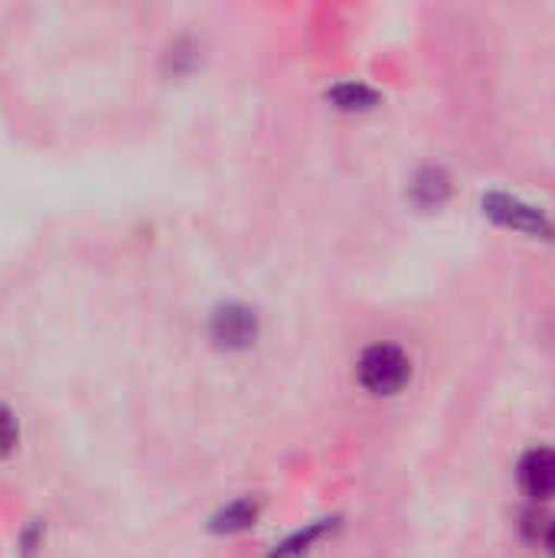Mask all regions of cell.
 <instances>
[{
    "label": "cell",
    "mask_w": 555,
    "mask_h": 558,
    "mask_svg": "<svg viewBox=\"0 0 555 558\" xmlns=\"http://www.w3.org/2000/svg\"><path fill=\"white\" fill-rule=\"evenodd\" d=\"M409 376H412V363L393 343H373V347H366L363 356H360V363H357V379L373 396H396L409 383Z\"/></svg>",
    "instance_id": "1"
},
{
    "label": "cell",
    "mask_w": 555,
    "mask_h": 558,
    "mask_svg": "<svg viewBox=\"0 0 555 558\" xmlns=\"http://www.w3.org/2000/svg\"><path fill=\"white\" fill-rule=\"evenodd\" d=\"M484 213L497 222V226H507V229H517V232H527V235H536V239H550L553 235V222L543 209H536L533 203L520 199V196H510V193H487L484 196Z\"/></svg>",
    "instance_id": "2"
},
{
    "label": "cell",
    "mask_w": 555,
    "mask_h": 558,
    "mask_svg": "<svg viewBox=\"0 0 555 558\" xmlns=\"http://www.w3.org/2000/svg\"><path fill=\"white\" fill-rule=\"evenodd\" d=\"M520 490L530 500H555V448H533L517 468Z\"/></svg>",
    "instance_id": "3"
},
{
    "label": "cell",
    "mask_w": 555,
    "mask_h": 558,
    "mask_svg": "<svg viewBox=\"0 0 555 558\" xmlns=\"http://www.w3.org/2000/svg\"><path fill=\"white\" fill-rule=\"evenodd\" d=\"M258 517H262V504L255 497H239L213 513L209 530L219 536H239V533H249L258 523Z\"/></svg>",
    "instance_id": "4"
},
{
    "label": "cell",
    "mask_w": 555,
    "mask_h": 558,
    "mask_svg": "<svg viewBox=\"0 0 555 558\" xmlns=\"http://www.w3.org/2000/svg\"><path fill=\"white\" fill-rule=\"evenodd\" d=\"M337 520H314L301 530H294L288 539H281L265 558H307L314 553V546H321L330 533H334Z\"/></svg>",
    "instance_id": "5"
},
{
    "label": "cell",
    "mask_w": 555,
    "mask_h": 558,
    "mask_svg": "<svg viewBox=\"0 0 555 558\" xmlns=\"http://www.w3.org/2000/svg\"><path fill=\"white\" fill-rule=\"evenodd\" d=\"M213 333L226 347H245L255 337V317L245 307H222L213 320Z\"/></svg>",
    "instance_id": "6"
},
{
    "label": "cell",
    "mask_w": 555,
    "mask_h": 558,
    "mask_svg": "<svg viewBox=\"0 0 555 558\" xmlns=\"http://www.w3.org/2000/svg\"><path fill=\"white\" fill-rule=\"evenodd\" d=\"M451 196V180L442 167H425L415 173L412 180V199L422 206V209H438L445 199Z\"/></svg>",
    "instance_id": "7"
},
{
    "label": "cell",
    "mask_w": 555,
    "mask_h": 558,
    "mask_svg": "<svg viewBox=\"0 0 555 558\" xmlns=\"http://www.w3.org/2000/svg\"><path fill=\"white\" fill-rule=\"evenodd\" d=\"M334 101L340 105V108H373L376 101H379V95L370 88V85H363V82H347V85H337L334 92Z\"/></svg>",
    "instance_id": "8"
},
{
    "label": "cell",
    "mask_w": 555,
    "mask_h": 558,
    "mask_svg": "<svg viewBox=\"0 0 555 558\" xmlns=\"http://www.w3.org/2000/svg\"><path fill=\"white\" fill-rule=\"evenodd\" d=\"M16 438H20V428H16L13 412L7 405H0V458H7L16 448Z\"/></svg>",
    "instance_id": "9"
},
{
    "label": "cell",
    "mask_w": 555,
    "mask_h": 558,
    "mask_svg": "<svg viewBox=\"0 0 555 558\" xmlns=\"http://www.w3.org/2000/svg\"><path fill=\"white\" fill-rule=\"evenodd\" d=\"M546 549H550V556L555 558V520L550 523V530H546Z\"/></svg>",
    "instance_id": "10"
}]
</instances>
